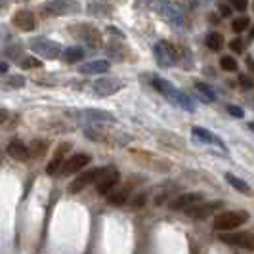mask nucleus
I'll use <instances>...</instances> for the list:
<instances>
[{
  "mask_svg": "<svg viewBox=\"0 0 254 254\" xmlns=\"http://www.w3.org/2000/svg\"><path fill=\"white\" fill-rule=\"evenodd\" d=\"M153 86L159 90L165 98H168L174 105H180V107H184V109H188V111H193V109H195L190 98H188L184 92H180L178 88H174V86H172L168 80H165V78H153Z\"/></svg>",
  "mask_w": 254,
  "mask_h": 254,
  "instance_id": "1",
  "label": "nucleus"
},
{
  "mask_svg": "<svg viewBox=\"0 0 254 254\" xmlns=\"http://www.w3.org/2000/svg\"><path fill=\"white\" fill-rule=\"evenodd\" d=\"M249 220V212L245 210H229V212H224L216 216L214 220V229L218 231H231V229H237L239 226L247 224Z\"/></svg>",
  "mask_w": 254,
  "mask_h": 254,
  "instance_id": "2",
  "label": "nucleus"
},
{
  "mask_svg": "<svg viewBox=\"0 0 254 254\" xmlns=\"http://www.w3.org/2000/svg\"><path fill=\"white\" fill-rule=\"evenodd\" d=\"M31 50L40 58L56 60L62 56V44L54 42L50 38H35V40H31Z\"/></svg>",
  "mask_w": 254,
  "mask_h": 254,
  "instance_id": "3",
  "label": "nucleus"
},
{
  "mask_svg": "<svg viewBox=\"0 0 254 254\" xmlns=\"http://www.w3.org/2000/svg\"><path fill=\"white\" fill-rule=\"evenodd\" d=\"M155 60L161 67H172V65L178 62V52L176 48L166 42V40H161L159 44H155Z\"/></svg>",
  "mask_w": 254,
  "mask_h": 254,
  "instance_id": "4",
  "label": "nucleus"
},
{
  "mask_svg": "<svg viewBox=\"0 0 254 254\" xmlns=\"http://www.w3.org/2000/svg\"><path fill=\"white\" fill-rule=\"evenodd\" d=\"M73 33H75V37L78 38V40H82L86 46H90V48H100L102 46V33L96 29V27L92 25H76L73 27Z\"/></svg>",
  "mask_w": 254,
  "mask_h": 254,
  "instance_id": "5",
  "label": "nucleus"
},
{
  "mask_svg": "<svg viewBox=\"0 0 254 254\" xmlns=\"http://www.w3.org/2000/svg\"><path fill=\"white\" fill-rule=\"evenodd\" d=\"M103 172H105V168H92V170H88V172H82L78 178H75L71 184H69V191H71V193L82 191L86 186L94 184V182H98V178L102 176Z\"/></svg>",
  "mask_w": 254,
  "mask_h": 254,
  "instance_id": "6",
  "label": "nucleus"
},
{
  "mask_svg": "<svg viewBox=\"0 0 254 254\" xmlns=\"http://www.w3.org/2000/svg\"><path fill=\"white\" fill-rule=\"evenodd\" d=\"M88 163H90L88 153H76L71 159L64 161V165L60 168V174H62V176H71V174H75L78 170H82Z\"/></svg>",
  "mask_w": 254,
  "mask_h": 254,
  "instance_id": "7",
  "label": "nucleus"
},
{
  "mask_svg": "<svg viewBox=\"0 0 254 254\" xmlns=\"http://www.w3.org/2000/svg\"><path fill=\"white\" fill-rule=\"evenodd\" d=\"M46 12L54 15H67V13L80 12V4L76 0H52L46 4Z\"/></svg>",
  "mask_w": 254,
  "mask_h": 254,
  "instance_id": "8",
  "label": "nucleus"
},
{
  "mask_svg": "<svg viewBox=\"0 0 254 254\" xmlns=\"http://www.w3.org/2000/svg\"><path fill=\"white\" fill-rule=\"evenodd\" d=\"M119 172L115 170L113 166H109V168H105V172H103L102 176L98 178V186H96V191L100 193V195H109L113 188L119 184Z\"/></svg>",
  "mask_w": 254,
  "mask_h": 254,
  "instance_id": "9",
  "label": "nucleus"
},
{
  "mask_svg": "<svg viewBox=\"0 0 254 254\" xmlns=\"http://www.w3.org/2000/svg\"><path fill=\"white\" fill-rule=\"evenodd\" d=\"M157 10H159V13L165 17L168 23H172L174 27L184 25V12L180 10L178 6L170 4V2H161V4L157 6Z\"/></svg>",
  "mask_w": 254,
  "mask_h": 254,
  "instance_id": "10",
  "label": "nucleus"
},
{
  "mask_svg": "<svg viewBox=\"0 0 254 254\" xmlns=\"http://www.w3.org/2000/svg\"><path fill=\"white\" fill-rule=\"evenodd\" d=\"M222 201H210V203H197L190 206L186 212H188V216L191 218H197V220H203V218H208L216 208L222 206Z\"/></svg>",
  "mask_w": 254,
  "mask_h": 254,
  "instance_id": "11",
  "label": "nucleus"
},
{
  "mask_svg": "<svg viewBox=\"0 0 254 254\" xmlns=\"http://www.w3.org/2000/svg\"><path fill=\"white\" fill-rule=\"evenodd\" d=\"M201 201H203V193H199V191L182 193V195H178V197L170 203V208H172V210H188L190 206L201 203Z\"/></svg>",
  "mask_w": 254,
  "mask_h": 254,
  "instance_id": "12",
  "label": "nucleus"
},
{
  "mask_svg": "<svg viewBox=\"0 0 254 254\" xmlns=\"http://www.w3.org/2000/svg\"><path fill=\"white\" fill-rule=\"evenodd\" d=\"M121 88H123V82L117 78H109V76H103L100 80H96V84H94V92L98 96H111Z\"/></svg>",
  "mask_w": 254,
  "mask_h": 254,
  "instance_id": "13",
  "label": "nucleus"
},
{
  "mask_svg": "<svg viewBox=\"0 0 254 254\" xmlns=\"http://www.w3.org/2000/svg\"><path fill=\"white\" fill-rule=\"evenodd\" d=\"M222 243H228V245H235V247H243V249H249L254 251V233H241V235H229L224 231V235L220 237Z\"/></svg>",
  "mask_w": 254,
  "mask_h": 254,
  "instance_id": "14",
  "label": "nucleus"
},
{
  "mask_svg": "<svg viewBox=\"0 0 254 254\" xmlns=\"http://www.w3.org/2000/svg\"><path fill=\"white\" fill-rule=\"evenodd\" d=\"M13 25L17 27L19 31H33L37 27L35 21V15L29 10H19V12L13 15Z\"/></svg>",
  "mask_w": 254,
  "mask_h": 254,
  "instance_id": "15",
  "label": "nucleus"
},
{
  "mask_svg": "<svg viewBox=\"0 0 254 254\" xmlns=\"http://www.w3.org/2000/svg\"><path fill=\"white\" fill-rule=\"evenodd\" d=\"M8 155L15 159V161H27L29 157H31V153H29V147H27L25 143H21V141H10L8 143Z\"/></svg>",
  "mask_w": 254,
  "mask_h": 254,
  "instance_id": "16",
  "label": "nucleus"
},
{
  "mask_svg": "<svg viewBox=\"0 0 254 254\" xmlns=\"http://www.w3.org/2000/svg\"><path fill=\"white\" fill-rule=\"evenodd\" d=\"M109 69V62L105 60H100V62H92V64H86L80 71L84 75H98V73H105Z\"/></svg>",
  "mask_w": 254,
  "mask_h": 254,
  "instance_id": "17",
  "label": "nucleus"
},
{
  "mask_svg": "<svg viewBox=\"0 0 254 254\" xmlns=\"http://www.w3.org/2000/svg\"><path fill=\"white\" fill-rule=\"evenodd\" d=\"M206 46H208V50L212 52H220L222 50V46H224V37L220 35V33H208L206 35Z\"/></svg>",
  "mask_w": 254,
  "mask_h": 254,
  "instance_id": "18",
  "label": "nucleus"
},
{
  "mask_svg": "<svg viewBox=\"0 0 254 254\" xmlns=\"http://www.w3.org/2000/svg\"><path fill=\"white\" fill-rule=\"evenodd\" d=\"M86 119H94V121H105V123H113V115L107 111H100V109H86L84 111Z\"/></svg>",
  "mask_w": 254,
  "mask_h": 254,
  "instance_id": "19",
  "label": "nucleus"
},
{
  "mask_svg": "<svg viewBox=\"0 0 254 254\" xmlns=\"http://www.w3.org/2000/svg\"><path fill=\"white\" fill-rule=\"evenodd\" d=\"M193 136L197 138V140H201V141H204V143H210V141H216V143H220V140L218 138H214L208 130H204V128H199V127H193ZM222 145V143H220ZM222 147H226V145H222Z\"/></svg>",
  "mask_w": 254,
  "mask_h": 254,
  "instance_id": "20",
  "label": "nucleus"
},
{
  "mask_svg": "<svg viewBox=\"0 0 254 254\" xmlns=\"http://www.w3.org/2000/svg\"><path fill=\"white\" fill-rule=\"evenodd\" d=\"M82 58H84V50L78 48V46L69 48V50H65V54H64V60L67 64H76V62H80Z\"/></svg>",
  "mask_w": 254,
  "mask_h": 254,
  "instance_id": "21",
  "label": "nucleus"
},
{
  "mask_svg": "<svg viewBox=\"0 0 254 254\" xmlns=\"http://www.w3.org/2000/svg\"><path fill=\"white\" fill-rule=\"evenodd\" d=\"M107 199H109V203L111 204H125L128 199V190L125 188V190H119V191H111L109 195H107Z\"/></svg>",
  "mask_w": 254,
  "mask_h": 254,
  "instance_id": "22",
  "label": "nucleus"
},
{
  "mask_svg": "<svg viewBox=\"0 0 254 254\" xmlns=\"http://www.w3.org/2000/svg\"><path fill=\"white\" fill-rule=\"evenodd\" d=\"M226 180L229 182V186H231V188H235V190L241 191V193H249V191H251V188H249V184H245L243 180L235 178L233 174H226Z\"/></svg>",
  "mask_w": 254,
  "mask_h": 254,
  "instance_id": "23",
  "label": "nucleus"
},
{
  "mask_svg": "<svg viewBox=\"0 0 254 254\" xmlns=\"http://www.w3.org/2000/svg\"><path fill=\"white\" fill-rule=\"evenodd\" d=\"M195 90H197L199 94H203V98L206 102H214V100H216V94L212 92L210 86H206L204 82H195Z\"/></svg>",
  "mask_w": 254,
  "mask_h": 254,
  "instance_id": "24",
  "label": "nucleus"
},
{
  "mask_svg": "<svg viewBox=\"0 0 254 254\" xmlns=\"http://www.w3.org/2000/svg\"><path fill=\"white\" fill-rule=\"evenodd\" d=\"M62 165H64V157H60V155H54V159L50 161V165L46 166V172H48L50 176H54V174H58V172H60Z\"/></svg>",
  "mask_w": 254,
  "mask_h": 254,
  "instance_id": "25",
  "label": "nucleus"
},
{
  "mask_svg": "<svg viewBox=\"0 0 254 254\" xmlns=\"http://www.w3.org/2000/svg\"><path fill=\"white\" fill-rule=\"evenodd\" d=\"M249 17L247 15H241V17H237V19H233V23H231V29L235 31V33H243L247 27H249Z\"/></svg>",
  "mask_w": 254,
  "mask_h": 254,
  "instance_id": "26",
  "label": "nucleus"
},
{
  "mask_svg": "<svg viewBox=\"0 0 254 254\" xmlns=\"http://www.w3.org/2000/svg\"><path fill=\"white\" fill-rule=\"evenodd\" d=\"M220 65H222L224 71H231V73L237 71V62H235L231 56H224V58L220 60Z\"/></svg>",
  "mask_w": 254,
  "mask_h": 254,
  "instance_id": "27",
  "label": "nucleus"
},
{
  "mask_svg": "<svg viewBox=\"0 0 254 254\" xmlns=\"http://www.w3.org/2000/svg\"><path fill=\"white\" fill-rule=\"evenodd\" d=\"M46 151V143L44 141H33L31 143V147H29V153L31 155H35V157H38V155H42V153Z\"/></svg>",
  "mask_w": 254,
  "mask_h": 254,
  "instance_id": "28",
  "label": "nucleus"
},
{
  "mask_svg": "<svg viewBox=\"0 0 254 254\" xmlns=\"http://www.w3.org/2000/svg\"><path fill=\"white\" fill-rule=\"evenodd\" d=\"M143 204H145V195H143V193H138V195L130 201V208H132V210H138Z\"/></svg>",
  "mask_w": 254,
  "mask_h": 254,
  "instance_id": "29",
  "label": "nucleus"
},
{
  "mask_svg": "<svg viewBox=\"0 0 254 254\" xmlns=\"http://www.w3.org/2000/svg\"><path fill=\"white\" fill-rule=\"evenodd\" d=\"M8 86H12V88H21V86H25V78H23V76H12V78L8 80Z\"/></svg>",
  "mask_w": 254,
  "mask_h": 254,
  "instance_id": "30",
  "label": "nucleus"
},
{
  "mask_svg": "<svg viewBox=\"0 0 254 254\" xmlns=\"http://www.w3.org/2000/svg\"><path fill=\"white\" fill-rule=\"evenodd\" d=\"M229 48L235 52V54H241L243 48H245V44H243V40L241 38H233L231 42H229Z\"/></svg>",
  "mask_w": 254,
  "mask_h": 254,
  "instance_id": "31",
  "label": "nucleus"
},
{
  "mask_svg": "<svg viewBox=\"0 0 254 254\" xmlns=\"http://www.w3.org/2000/svg\"><path fill=\"white\" fill-rule=\"evenodd\" d=\"M40 60H37V58H27V60H23L21 62V67L23 69H29V67H40Z\"/></svg>",
  "mask_w": 254,
  "mask_h": 254,
  "instance_id": "32",
  "label": "nucleus"
},
{
  "mask_svg": "<svg viewBox=\"0 0 254 254\" xmlns=\"http://www.w3.org/2000/svg\"><path fill=\"white\" fill-rule=\"evenodd\" d=\"M229 4H231L235 10H239V12H245V10H247V6H249V2H247V0H229Z\"/></svg>",
  "mask_w": 254,
  "mask_h": 254,
  "instance_id": "33",
  "label": "nucleus"
},
{
  "mask_svg": "<svg viewBox=\"0 0 254 254\" xmlns=\"http://www.w3.org/2000/svg\"><path fill=\"white\" fill-rule=\"evenodd\" d=\"M239 82H241V86L245 90H251L254 86V80L253 78H249L247 75H239Z\"/></svg>",
  "mask_w": 254,
  "mask_h": 254,
  "instance_id": "34",
  "label": "nucleus"
},
{
  "mask_svg": "<svg viewBox=\"0 0 254 254\" xmlns=\"http://www.w3.org/2000/svg\"><path fill=\"white\" fill-rule=\"evenodd\" d=\"M228 111H229V115H233V117H237V119H241V117H243V109H241V107L228 105Z\"/></svg>",
  "mask_w": 254,
  "mask_h": 254,
  "instance_id": "35",
  "label": "nucleus"
},
{
  "mask_svg": "<svg viewBox=\"0 0 254 254\" xmlns=\"http://www.w3.org/2000/svg\"><path fill=\"white\" fill-rule=\"evenodd\" d=\"M220 13H222L224 17H228L229 13H231V8H229V6H226V4H220Z\"/></svg>",
  "mask_w": 254,
  "mask_h": 254,
  "instance_id": "36",
  "label": "nucleus"
},
{
  "mask_svg": "<svg viewBox=\"0 0 254 254\" xmlns=\"http://www.w3.org/2000/svg\"><path fill=\"white\" fill-rule=\"evenodd\" d=\"M8 117H10V113L6 109H0V125H4L8 121Z\"/></svg>",
  "mask_w": 254,
  "mask_h": 254,
  "instance_id": "37",
  "label": "nucleus"
},
{
  "mask_svg": "<svg viewBox=\"0 0 254 254\" xmlns=\"http://www.w3.org/2000/svg\"><path fill=\"white\" fill-rule=\"evenodd\" d=\"M8 71V64L6 62H0V75H4Z\"/></svg>",
  "mask_w": 254,
  "mask_h": 254,
  "instance_id": "38",
  "label": "nucleus"
},
{
  "mask_svg": "<svg viewBox=\"0 0 254 254\" xmlns=\"http://www.w3.org/2000/svg\"><path fill=\"white\" fill-rule=\"evenodd\" d=\"M251 40H254V29L251 31Z\"/></svg>",
  "mask_w": 254,
  "mask_h": 254,
  "instance_id": "39",
  "label": "nucleus"
},
{
  "mask_svg": "<svg viewBox=\"0 0 254 254\" xmlns=\"http://www.w3.org/2000/svg\"><path fill=\"white\" fill-rule=\"evenodd\" d=\"M249 127H251V130H254V121L251 123V125H249Z\"/></svg>",
  "mask_w": 254,
  "mask_h": 254,
  "instance_id": "40",
  "label": "nucleus"
}]
</instances>
